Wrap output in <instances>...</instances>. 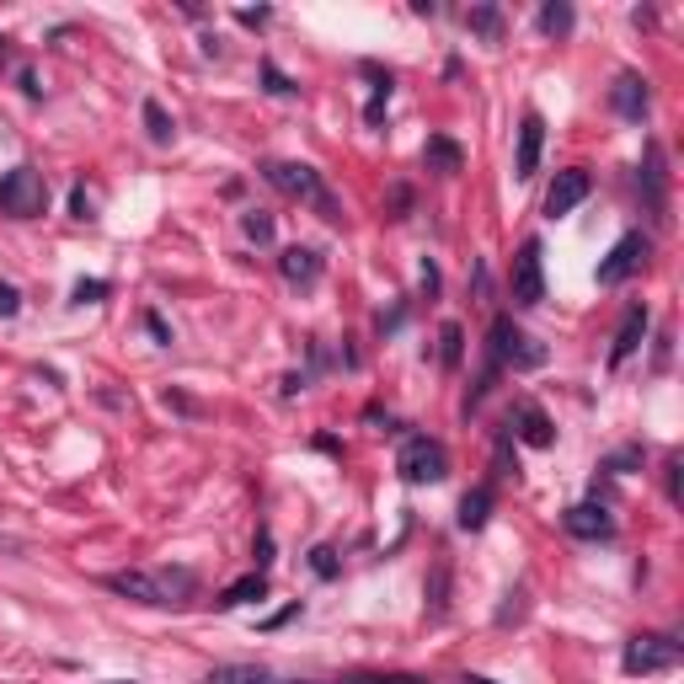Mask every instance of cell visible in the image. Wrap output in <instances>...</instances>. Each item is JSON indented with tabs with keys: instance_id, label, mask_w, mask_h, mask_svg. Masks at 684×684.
<instances>
[{
	"instance_id": "7c38bea8",
	"label": "cell",
	"mask_w": 684,
	"mask_h": 684,
	"mask_svg": "<svg viewBox=\"0 0 684 684\" xmlns=\"http://www.w3.org/2000/svg\"><path fill=\"white\" fill-rule=\"evenodd\" d=\"M610 107H615V113L620 118H626V123H642L647 118V107H652V91H647V81H642V75H615V86H610Z\"/></svg>"
},
{
	"instance_id": "44dd1931",
	"label": "cell",
	"mask_w": 684,
	"mask_h": 684,
	"mask_svg": "<svg viewBox=\"0 0 684 684\" xmlns=\"http://www.w3.org/2000/svg\"><path fill=\"white\" fill-rule=\"evenodd\" d=\"M572 22H578V17H572L567 0H551V6H540V33H546V38H567Z\"/></svg>"
},
{
	"instance_id": "e575fe53",
	"label": "cell",
	"mask_w": 684,
	"mask_h": 684,
	"mask_svg": "<svg viewBox=\"0 0 684 684\" xmlns=\"http://www.w3.org/2000/svg\"><path fill=\"white\" fill-rule=\"evenodd\" d=\"M236 17H241V27H268L273 11H268V6H257V11H236Z\"/></svg>"
},
{
	"instance_id": "836d02e7",
	"label": "cell",
	"mask_w": 684,
	"mask_h": 684,
	"mask_svg": "<svg viewBox=\"0 0 684 684\" xmlns=\"http://www.w3.org/2000/svg\"><path fill=\"white\" fill-rule=\"evenodd\" d=\"M636 460H642V449H620L615 460H604V471H626V465H636Z\"/></svg>"
},
{
	"instance_id": "ac0fdd59",
	"label": "cell",
	"mask_w": 684,
	"mask_h": 684,
	"mask_svg": "<svg viewBox=\"0 0 684 684\" xmlns=\"http://www.w3.org/2000/svg\"><path fill=\"white\" fill-rule=\"evenodd\" d=\"M204 684H278V679L262 663H220V668H209Z\"/></svg>"
},
{
	"instance_id": "3957f363",
	"label": "cell",
	"mask_w": 684,
	"mask_h": 684,
	"mask_svg": "<svg viewBox=\"0 0 684 684\" xmlns=\"http://www.w3.org/2000/svg\"><path fill=\"white\" fill-rule=\"evenodd\" d=\"M262 177L273 182L284 198H300V204H316V214L321 220H342L337 214V204H332V193L321 188V171L316 166H305V161H262Z\"/></svg>"
},
{
	"instance_id": "30bf717a",
	"label": "cell",
	"mask_w": 684,
	"mask_h": 684,
	"mask_svg": "<svg viewBox=\"0 0 684 684\" xmlns=\"http://www.w3.org/2000/svg\"><path fill=\"white\" fill-rule=\"evenodd\" d=\"M540 150H546V118L530 107L524 123H519V155H513V177H519V182H530L540 171Z\"/></svg>"
},
{
	"instance_id": "2e32d148",
	"label": "cell",
	"mask_w": 684,
	"mask_h": 684,
	"mask_svg": "<svg viewBox=\"0 0 684 684\" xmlns=\"http://www.w3.org/2000/svg\"><path fill=\"white\" fill-rule=\"evenodd\" d=\"M647 321H652V316H647V305H631V310H626V321H620V332H615V342H610V369H615V364H626L631 353L642 348Z\"/></svg>"
},
{
	"instance_id": "ba28073f",
	"label": "cell",
	"mask_w": 684,
	"mask_h": 684,
	"mask_svg": "<svg viewBox=\"0 0 684 684\" xmlns=\"http://www.w3.org/2000/svg\"><path fill=\"white\" fill-rule=\"evenodd\" d=\"M642 262H647V241L631 230V236H620V241L610 246V257L599 262V284H604V289L626 284V278H631L636 268H642Z\"/></svg>"
},
{
	"instance_id": "484cf974",
	"label": "cell",
	"mask_w": 684,
	"mask_h": 684,
	"mask_svg": "<svg viewBox=\"0 0 684 684\" xmlns=\"http://www.w3.org/2000/svg\"><path fill=\"white\" fill-rule=\"evenodd\" d=\"M262 81H268V91H273V97H294V81H289V75L273 65V59H262Z\"/></svg>"
},
{
	"instance_id": "4dcf8cb0",
	"label": "cell",
	"mask_w": 684,
	"mask_h": 684,
	"mask_svg": "<svg viewBox=\"0 0 684 684\" xmlns=\"http://www.w3.org/2000/svg\"><path fill=\"white\" fill-rule=\"evenodd\" d=\"M145 332H150L155 342H171V326H166L161 316H155V310H145Z\"/></svg>"
},
{
	"instance_id": "5bb4252c",
	"label": "cell",
	"mask_w": 684,
	"mask_h": 684,
	"mask_svg": "<svg viewBox=\"0 0 684 684\" xmlns=\"http://www.w3.org/2000/svg\"><path fill=\"white\" fill-rule=\"evenodd\" d=\"M513 433H519L524 444L530 449H551L556 444V428H551V417L535 407V401H519V407H513Z\"/></svg>"
},
{
	"instance_id": "e0dca14e",
	"label": "cell",
	"mask_w": 684,
	"mask_h": 684,
	"mask_svg": "<svg viewBox=\"0 0 684 684\" xmlns=\"http://www.w3.org/2000/svg\"><path fill=\"white\" fill-rule=\"evenodd\" d=\"M423 161H428V171H439V177H455V171L465 166V155H460L455 139L433 134V139H428V150H423Z\"/></svg>"
},
{
	"instance_id": "d6a6232c",
	"label": "cell",
	"mask_w": 684,
	"mask_h": 684,
	"mask_svg": "<svg viewBox=\"0 0 684 684\" xmlns=\"http://www.w3.org/2000/svg\"><path fill=\"white\" fill-rule=\"evenodd\" d=\"M70 209H75V220H91V193L75 188V193H70Z\"/></svg>"
},
{
	"instance_id": "83f0119b",
	"label": "cell",
	"mask_w": 684,
	"mask_h": 684,
	"mask_svg": "<svg viewBox=\"0 0 684 684\" xmlns=\"http://www.w3.org/2000/svg\"><path fill=\"white\" fill-rule=\"evenodd\" d=\"M310 567H316V578H337V551L316 546V551H310Z\"/></svg>"
},
{
	"instance_id": "6da1fadb",
	"label": "cell",
	"mask_w": 684,
	"mask_h": 684,
	"mask_svg": "<svg viewBox=\"0 0 684 684\" xmlns=\"http://www.w3.org/2000/svg\"><path fill=\"white\" fill-rule=\"evenodd\" d=\"M107 588L134 604H188L198 594V578L188 567H155V572H107Z\"/></svg>"
},
{
	"instance_id": "1f68e13d",
	"label": "cell",
	"mask_w": 684,
	"mask_h": 684,
	"mask_svg": "<svg viewBox=\"0 0 684 684\" xmlns=\"http://www.w3.org/2000/svg\"><path fill=\"white\" fill-rule=\"evenodd\" d=\"M268 562H273V535L262 530V535H257V572H268Z\"/></svg>"
},
{
	"instance_id": "d4e9b609",
	"label": "cell",
	"mask_w": 684,
	"mask_h": 684,
	"mask_svg": "<svg viewBox=\"0 0 684 684\" xmlns=\"http://www.w3.org/2000/svg\"><path fill=\"white\" fill-rule=\"evenodd\" d=\"M439 342H444V348H439V359H444V369H455V364H460V342H465V332H460L455 321H444V332H439Z\"/></svg>"
},
{
	"instance_id": "277c9868",
	"label": "cell",
	"mask_w": 684,
	"mask_h": 684,
	"mask_svg": "<svg viewBox=\"0 0 684 684\" xmlns=\"http://www.w3.org/2000/svg\"><path fill=\"white\" fill-rule=\"evenodd\" d=\"M43 209H49V182H43V171L11 166L6 177H0V214H11V220H38Z\"/></svg>"
},
{
	"instance_id": "7402d4cb",
	"label": "cell",
	"mask_w": 684,
	"mask_h": 684,
	"mask_svg": "<svg viewBox=\"0 0 684 684\" xmlns=\"http://www.w3.org/2000/svg\"><path fill=\"white\" fill-rule=\"evenodd\" d=\"M145 129H150V139H155V145H171V134H177V123H171V113H166V107L161 102H145Z\"/></svg>"
},
{
	"instance_id": "d590c367",
	"label": "cell",
	"mask_w": 684,
	"mask_h": 684,
	"mask_svg": "<svg viewBox=\"0 0 684 684\" xmlns=\"http://www.w3.org/2000/svg\"><path fill=\"white\" fill-rule=\"evenodd\" d=\"M668 497H674V503H679V455L668 460Z\"/></svg>"
},
{
	"instance_id": "8d00e7d4",
	"label": "cell",
	"mask_w": 684,
	"mask_h": 684,
	"mask_svg": "<svg viewBox=\"0 0 684 684\" xmlns=\"http://www.w3.org/2000/svg\"><path fill=\"white\" fill-rule=\"evenodd\" d=\"M460 684H492V679H481V674H465Z\"/></svg>"
},
{
	"instance_id": "9a60e30c",
	"label": "cell",
	"mask_w": 684,
	"mask_h": 684,
	"mask_svg": "<svg viewBox=\"0 0 684 684\" xmlns=\"http://www.w3.org/2000/svg\"><path fill=\"white\" fill-rule=\"evenodd\" d=\"M321 268H326V262H321L316 246H289V252L278 257V273H284L294 289H310V284L321 278Z\"/></svg>"
},
{
	"instance_id": "4fadbf2b",
	"label": "cell",
	"mask_w": 684,
	"mask_h": 684,
	"mask_svg": "<svg viewBox=\"0 0 684 684\" xmlns=\"http://www.w3.org/2000/svg\"><path fill=\"white\" fill-rule=\"evenodd\" d=\"M567 535H572V540H610V535H615L610 508H604V503H578V508H567Z\"/></svg>"
},
{
	"instance_id": "8fae6325",
	"label": "cell",
	"mask_w": 684,
	"mask_h": 684,
	"mask_svg": "<svg viewBox=\"0 0 684 684\" xmlns=\"http://www.w3.org/2000/svg\"><path fill=\"white\" fill-rule=\"evenodd\" d=\"M642 198L652 209V220H668V171H663V145L652 139L642 155Z\"/></svg>"
},
{
	"instance_id": "7a4b0ae2",
	"label": "cell",
	"mask_w": 684,
	"mask_h": 684,
	"mask_svg": "<svg viewBox=\"0 0 684 684\" xmlns=\"http://www.w3.org/2000/svg\"><path fill=\"white\" fill-rule=\"evenodd\" d=\"M540 364H546V348H540L535 337H524L508 316H497V321H492V364H487V375H481V385L471 391V401H465V407H476V401L487 396V385H492L497 369H540Z\"/></svg>"
},
{
	"instance_id": "d6986e66",
	"label": "cell",
	"mask_w": 684,
	"mask_h": 684,
	"mask_svg": "<svg viewBox=\"0 0 684 684\" xmlns=\"http://www.w3.org/2000/svg\"><path fill=\"white\" fill-rule=\"evenodd\" d=\"M268 594V572H252V578H241V583H230L225 594H220V610H241V604H252Z\"/></svg>"
},
{
	"instance_id": "52a82bcc",
	"label": "cell",
	"mask_w": 684,
	"mask_h": 684,
	"mask_svg": "<svg viewBox=\"0 0 684 684\" xmlns=\"http://www.w3.org/2000/svg\"><path fill=\"white\" fill-rule=\"evenodd\" d=\"M540 257H546V252H540L535 236L519 246V257H513V268H508L513 305H540V300H546V262H540Z\"/></svg>"
},
{
	"instance_id": "f546056e",
	"label": "cell",
	"mask_w": 684,
	"mask_h": 684,
	"mask_svg": "<svg viewBox=\"0 0 684 684\" xmlns=\"http://www.w3.org/2000/svg\"><path fill=\"white\" fill-rule=\"evenodd\" d=\"M17 310H22L17 284H6V278H0V316H17Z\"/></svg>"
},
{
	"instance_id": "8992f818",
	"label": "cell",
	"mask_w": 684,
	"mask_h": 684,
	"mask_svg": "<svg viewBox=\"0 0 684 684\" xmlns=\"http://www.w3.org/2000/svg\"><path fill=\"white\" fill-rule=\"evenodd\" d=\"M674 663H679V642L668 631H642L620 647V668H626L631 679L636 674H668Z\"/></svg>"
},
{
	"instance_id": "9c48e42d",
	"label": "cell",
	"mask_w": 684,
	"mask_h": 684,
	"mask_svg": "<svg viewBox=\"0 0 684 684\" xmlns=\"http://www.w3.org/2000/svg\"><path fill=\"white\" fill-rule=\"evenodd\" d=\"M588 188H594V182H588V171L583 166H567V171H556V182L546 188V214L551 220H562V214H572L588 198Z\"/></svg>"
},
{
	"instance_id": "ffe728a7",
	"label": "cell",
	"mask_w": 684,
	"mask_h": 684,
	"mask_svg": "<svg viewBox=\"0 0 684 684\" xmlns=\"http://www.w3.org/2000/svg\"><path fill=\"white\" fill-rule=\"evenodd\" d=\"M487 519H492V487L465 492V503H460V530H481Z\"/></svg>"
},
{
	"instance_id": "f1b7e54d",
	"label": "cell",
	"mask_w": 684,
	"mask_h": 684,
	"mask_svg": "<svg viewBox=\"0 0 684 684\" xmlns=\"http://www.w3.org/2000/svg\"><path fill=\"white\" fill-rule=\"evenodd\" d=\"M107 289H113V284H102V278H91V284L81 278V284H75V305H86V300H102Z\"/></svg>"
},
{
	"instance_id": "4316f807",
	"label": "cell",
	"mask_w": 684,
	"mask_h": 684,
	"mask_svg": "<svg viewBox=\"0 0 684 684\" xmlns=\"http://www.w3.org/2000/svg\"><path fill=\"white\" fill-rule=\"evenodd\" d=\"M342 684H428V679H417V674H353Z\"/></svg>"
},
{
	"instance_id": "5b68a950",
	"label": "cell",
	"mask_w": 684,
	"mask_h": 684,
	"mask_svg": "<svg viewBox=\"0 0 684 684\" xmlns=\"http://www.w3.org/2000/svg\"><path fill=\"white\" fill-rule=\"evenodd\" d=\"M396 476L407 481V487H433V481L449 476V455L439 439H428V433H412L407 444H401L396 455Z\"/></svg>"
},
{
	"instance_id": "cb8c5ba5",
	"label": "cell",
	"mask_w": 684,
	"mask_h": 684,
	"mask_svg": "<svg viewBox=\"0 0 684 684\" xmlns=\"http://www.w3.org/2000/svg\"><path fill=\"white\" fill-rule=\"evenodd\" d=\"M241 230H246V241L268 246V241H273V214H262V209H246V214H241Z\"/></svg>"
},
{
	"instance_id": "603a6c76",
	"label": "cell",
	"mask_w": 684,
	"mask_h": 684,
	"mask_svg": "<svg viewBox=\"0 0 684 684\" xmlns=\"http://www.w3.org/2000/svg\"><path fill=\"white\" fill-rule=\"evenodd\" d=\"M465 22H471V27H476V33L487 38V43H497V38H503V11H497V6H476Z\"/></svg>"
}]
</instances>
